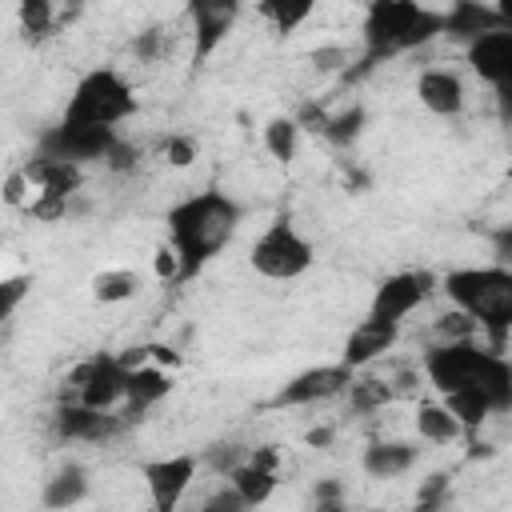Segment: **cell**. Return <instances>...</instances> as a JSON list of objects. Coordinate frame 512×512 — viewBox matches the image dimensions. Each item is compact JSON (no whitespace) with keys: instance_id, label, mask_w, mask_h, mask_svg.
<instances>
[{"instance_id":"cell-1","label":"cell","mask_w":512,"mask_h":512,"mask_svg":"<svg viewBox=\"0 0 512 512\" xmlns=\"http://www.w3.org/2000/svg\"><path fill=\"white\" fill-rule=\"evenodd\" d=\"M240 220H244V208L220 188H204L172 204L164 224H168V248L176 252V264H180L176 280H192L216 252H224L240 232Z\"/></svg>"},{"instance_id":"cell-2","label":"cell","mask_w":512,"mask_h":512,"mask_svg":"<svg viewBox=\"0 0 512 512\" xmlns=\"http://www.w3.org/2000/svg\"><path fill=\"white\" fill-rule=\"evenodd\" d=\"M436 292L452 300L456 312L472 316L480 328V344L496 356L508 352L512 336V268L484 264V268H452L436 276Z\"/></svg>"},{"instance_id":"cell-3","label":"cell","mask_w":512,"mask_h":512,"mask_svg":"<svg viewBox=\"0 0 512 512\" xmlns=\"http://www.w3.org/2000/svg\"><path fill=\"white\" fill-rule=\"evenodd\" d=\"M424 376L440 396L460 392V388H476L492 400L496 416H504L512 408V364H508V356L488 352L480 340L432 344L424 352Z\"/></svg>"},{"instance_id":"cell-4","label":"cell","mask_w":512,"mask_h":512,"mask_svg":"<svg viewBox=\"0 0 512 512\" xmlns=\"http://www.w3.org/2000/svg\"><path fill=\"white\" fill-rule=\"evenodd\" d=\"M364 60L380 64L400 52H416L440 36V12L416 0H372L364 8Z\"/></svg>"},{"instance_id":"cell-5","label":"cell","mask_w":512,"mask_h":512,"mask_svg":"<svg viewBox=\"0 0 512 512\" xmlns=\"http://www.w3.org/2000/svg\"><path fill=\"white\" fill-rule=\"evenodd\" d=\"M136 112V88L124 80L116 68H92L76 80L64 120L72 124H92V128H120Z\"/></svg>"},{"instance_id":"cell-6","label":"cell","mask_w":512,"mask_h":512,"mask_svg":"<svg viewBox=\"0 0 512 512\" xmlns=\"http://www.w3.org/2000/svg\"><path fill=\"white\" fill-rule=\"evenodd\" d=\"M248 264L264 280H296L316 264V248L292 224V216H276L248 248Z\"/></svg>"},{"instance_id":"cell-7","label":"cell","mask_w":512,"mask_h":512,"mask_svg":"<svg viewBox=\"0 0 512 512\" xmlns=\"http://www.w3.org/2000/svg\"><path fill=\"white\" fill-rule=\"evenodd\" d=\"M124 384H128V368L120 364L116 352H96L84 364H76L68 372V388L76 392L72 400L96 412H112L124 404Z\"/></svg>"},{"instance_id":"cell-8","label":"cell","mask_w":512,"mask_h":512,"mask_svg":"<svg viewBox=\"0 0 512 512\" xmlns=\"http://www.w3.org/2000/svg\"><path fill=\"white\" fill-rule=\"evenodd\" d=\"M436 292V276L424 272V268H412V272H392L376 284L372 292V304H368V320H384V324H404L428 296Z\"/></svg>"},{"instance_id":"cell-9","label":"cell","mask_w":512,"mask_h":512,"mask_svg":"<svg viewBox=\"0 0 512 512\" xmlns=\"http://www.w3.org/2000/svg\"><path fill=\"white\" fill-rule=\"evenodd\" d=\"M116 128H92V124H72V120H60L52 124L44 136H40V156H52V160H64L72 168H84L92 160L104 164L108 148L116 144Z\"/></svg>"},{"instance_id":"cell-10","label":"cell","mask_w":512,"mask_h":512,"mask_svg":"<svg viewBox=\"0 0 512 512\" xmlns=\"http://www.w3.org/2000/svg\"><path fill=\"white\" fill-rule=\"evenodd\" d=\"M200 472V460L192 452H176V456H160V460H148L140 468L144 476V488H148V500H152V512H176L180 500L188 496L192 480Z\"/></svg>"},{"instance_id":"cell-11","label":"cell","mask_w":512,"mask_h":512,"mask_svg":"<svg viewBox=\"0 0 512 512\" xmlns=\"http://www.w3.org/2000/svg\"><path fill=\"white\" fill-rule=\"evenodd\" d=\"M352 380H356V372H348L344 364H316V368L296 372L288 384H280L268 404H272V408H308V404L344 396Z\"/></svg>"},{"instance_id":"cell-12","label":"cell","mask_w":512,"mask_h":512,"mask_svg":"<svg viewBox=\"0 0 512 512\" xmlns=\"http://www.w3.org/2000/svg\"><path fill=\"white\" fill-rule=\"evenodd\" d=\"M188 20H192V60L208 64L212 52L232 36L240 20V4L236 0H192Z\"/></svg>"},{"instance_id":"cell-13","label":"cell","mask_w":512,"mask_h":512,"mask_svg":"<svg viewBox=\"0 0 512 512\" xmlns=\"http://www.w3.org/2000/svg\"><path fill=\"white\" fill-rule=\"evenodd\" d=\"M124 428L116 412H96L76 400H60L52 408V436L64 444H104Z\"/></svg>"},{"instance_id":"cell-14","label":"cell","mask_w":512,"mask_h":512,"mask_svg":"<svg viewBox=\"0 0 512 512\" xmlns=\"http://www.w3.org/2000/svg\"><path fill=\"white\" fill-rule=\"evenodd\" d=\"M464 60H468V68H472L484 84H492V88L504 96L508 84H512V28H496V32L476 36V40L464 48Z\"/></svg>"},{"instance_id":"cell-15","label":"cell","mask_w":512,"mask_h":512,"mask_svg":"<svg viewBox=\"0 0 512 512\" xmlns=\"http://www.w3.org/2000/svg\"><path fill=\"white\" fill-rule=\"evenodd\" d=\"M496 28H512L508 12L496 4H480V0H456L448 4V12H440V36H448L452 44L468 48L476 36L496 32Z\"/></svg>"},{"instance_id":"cell-16","label":"cell","mask_w":512,"mask_h":512,"mask_svg":"<svg viewBox=\"0 0 512 512\" xmlns=\"http://www.w3.org/2000/svg\"><path fill=\"white\" fill-rule=\"evenodd\" d=\"M400 340V328L396 324H384V320H360L348 336H344V348H340V360L348 372H360L368 368L372 360H380L384 352H392Z\"/></svg>"},{"instance_id":"cell-17","label":"cell","mask_w":512,"mask_h":512,"mask_svg":"<svg viewBox=\"0 0 512 512\" xmlns=\"http://www.w3.org/2000/svg\"><path fill=\"white\" fill-rule=\"evenodd\" d=\"M416 100H420L432 116L452 120V116L464 112L468 92H464L460 72H452V68H424V72L416 76Z\"/></svg>"},{"instance_id":"cell-18","label":"cell","mask_w":512,"mask_h":512,"mask_svg":"<svg viewBox=\"0 0 512 512\" xmlns=\"http://www.w3.org/2000/svg\"><path fill=\"white\" fill-rule=\"evenodd\" d=\"M172 392V372H164L160 364H140L128 368V384H124V404H120V420H140L152 404H160Z\"/></svg>"},{"instance_id":"cell-19","label":"cell","mask_w":512,"mask_h":512,"mask_svg":"<svg viewBox=\"0 0 512 512\" xmlns=\"http://www.w3.org/2000/svg\"><path fill=\"white\" fill-rule=\"evenodd\" d=\"M20 168L32 184V196H48V200H72L80 192V180H84L80 168H72L64 160H52V156H40V152Z\"/></svg>"},{"instance_id":"cell-20","label":"cell","mask_w":512,"mask_h":512,"mask_svg":"<svg viewBox=\"0 0 512 512\" xmlns=\"http://www.w3.org/2000/svg\"><path fill=\"white\" fill-rule=\"evenodd\" d=\"M420 460V448L412 440H372L364 452H360V468L372 476V480H396L404 472H412Z\"/></svg>"},{"instance_id":"cell-21","label":"cell","mask_w":512,"mask_h":512,"mask_svg":"<svg viewBox=\"0 0 512 512\" xmlns=\"http://www.w3.org/2000/svg\"><path fill=\"white\" fill-rule=\"evenodd\" d=\"M88 492H92L88 468L68 460L64 468H56V472L44 480V488H40V504H44L48 512H68V508H76L80 500H88Z\"/></svg>"},{"instance_id":"cell-22","label":"cell","mask_w":512,"mask_h":512,"mask_svg":"<svg viewBox=\"0 0 512 512\" xmlns=\"http://www.w3.org/2000/svg\"><path fill=\"white\" fill-rule=\"evenodd\" d=\"M412 424H416V436H420L424 444H456V440L464 436V428L456 424V416H452L440 400H420Z\"/></svg>"},{"instance_id":"cell-23","label":"cell","mask_w":512,"mask_h":512,"mask_svg":"<svg viewBox=\"0 0 512 512\" xmlns=\"http://www.w3.org/2000/svg\"><path fill=\"white\" fill-rule=\"evenodd\" d=\"M440 404L456 416V424L464 428V436L468 432H480L492 416H496V408H492V400L484 396V392H476V388H460V392H448V396H440Z\"/></svg>"},{"instance_id":"cell-24","label":"cell","mask_w":512,"mask_h":512,"mask_svg":"<svg viewBox=\"0 0 512 512\" xmlns=\"http://www.w3.org/2000/svg\"><path fill=\"white\" fill-rule=\"evenodd\" d=\"M144 288V276L136 268H104L92 276V296L96 304H124V300H136Z\"/></svg>"},{"instance_id":"cell-25","label":"cell","mask_w":512,"mask_h":512,"mask_svg":"<svg viewBox=\"0 0 512 512\" xmlns=\"http://www.w3.org/2000/svg\"><path fill=\"white\" fill-rule=\"evenodd\" d=\"M276 484H280V472H264V468H252L248 460L228 476V488L248 504V508H260V504H268L272 500V492H276Z\"/></svg>"},{"instance_id":"cell-26","label":"cell","mask_w":512,"mask_h":512,"mask_svg":"<svg viewBox=\"0 0 512 512\" xmlns=\"http://www.w3.org/2000/svg\"><path fill=\"white\" fill-rule=\"evenodd\" d=\"M312 12H316L312 0H260V4H256V16L268 20V28H272L276 36L296 32L304 20H312Z\"/></svg>"},{"instance_id":"cell-27","label":"cell","mask_w":512,"mask_h":512,"mask_svg":"<svg viewBox=\"0 0 512 512\" xmlns=\"http://www.w3.org/2000/svg\"><path fill=\"white\" fill-rule=\"evenodd\" d=\"M364 128H368V112H364V104H348V108H340L336 116H324L320 136H324L328 144H336V148H352V144L360 140Z\"/></svg>"},{"instance_id":"cell-28","label":"cell","mask_w":512,"mask_h":512,"mask_svg":"<svg viewBox=\"0 0 512 512\" xmlns=\"http://www.w3.org/2000/svg\"><path fill=\"white\" fill-rule=\"evenodd\" d=\"M16 20H20V32H24L28 44H40L56 32V8L48 0H20Z\"/></svg>"},{"instance_id":"cell-29","label":"cell","mask_w":512,"mask_h":512,"mask_svg":"<svg viewBox=\"0 0 512 512\" xmlns=\"http://www.w3.org/2000/svg\"><path fill=\"white\" fill-rule=\"evenodd\" d=\"M264 148H268L272 160L292 164V160H296V148H300V128H296V120H292V116H272V120L264 124Z\"/></svg>"},{"instance_id":"cell-30","label":"cell","mask_w":512,"mask_h":512,"mask_svg":"<svg viewBox=\"0 0 512 512\" xmlns=\"http://www.w3.org/2000/svg\"><path fill=\"white\" fill-rule=\"evenodd\" d=\"M392 400V384L388 380H352L348 384V408L352 412H376Z\"/></svg>"},{"instance_id":"cell-31","label":"cell","mask_w":512,"mask_h":512,"mask_svg":"<svg viewBox=\"0 0 512 512\" xmlns=\"http://www.w3.org/2000/svg\"><path fill=\"white\" fill-rule=\"evenodd\" d=\"M432 336H436V344H460V340H476L480 328H476L472 316H464V312L452 308V312H444V316L432 320Z\"/></svg>"},{"instance_id":"cell-32","label":"cell","mask_w":512,"mask_h":512,"mask_svg":"<svg viewBox=\"0 0 512 512\" xmlns=\"http://www.w3.org/2000/svg\"><path fill=\"white\" fill-rule=\"evenodd\" d=\"M244 460H248V448L236 444V440H216V444H208V452H204V464H208L216 476H224V480H228Z\"/></svg>"},{"instance_id":"cell-33","label":"cell","mask_w":512,"mask_h":512,"mask_svg":"<svg viewBox=\"0 0 512 512\" xmlns=\"http://www.w3.org/2000/svg\"><path fill=\"white\" fill-rule=\"evenodd\" d=\"M448 492H452L448 472H432V476H424V484L416 488V512H440V508L448 504Z\"/></svg>"},{"instance_id":"cell-34","label":"cell","mask_w":512,"mask_h":512,"mask_svg":"<svg viewBox=\"0 0 512 512\" xmlns=\"http://www.w3.org/2000/svg\"><path fill=\"white\" fill-rule=\"evenodd\" d=\"M28 288H32V280H28L24 272H16V276H0V328H4V324L12 320V312L24 304Z\"/></svg>"},{"instance_id":"cell-35","label":"cell","mask_w":512,"mask_h":512,"mask_svg":"<svg viewBox=\"0 0 512 512\" xmlns=\"http://www.w3.org/2000/svg\"><path fill=\"white\" fill-rule=\"evenodd\" d=\"M196 156H200L196 136H188V132H172V136H164V160H168L172 168H188Z\"/></svg>"},{"instance_id":"cell-36","label":"cell","mask_w":512,"mask_h":512,"mask_svg":"<svg viewBox=\"0 0 512 512\" xmlns=\"http://www.w3.org/2000/svg\"><path fill=\"white\" fill-rule=\"evenodd\" d=\"M136 164H140V144L116 136V144H112L108 156H104V168H108V172H132Z\"/></svg>"},{"instance_id":"cell-37","label":"cell","mask_w":512,"mask_h":512,"mask_svg":"<svg viewBox=\"0 0 512 512\" xmlns=\"http://www.w3.org/2000/svg\"><path fill=\"white\" fill-rule=\"evenodd\" d=\"M0 200H4L8 208H24V204L32 200V184H28L24 168H16V172L4 176V184H0Z\"/></svg>"},{"instance_id":"cell-38","label":"cell","mask_w":512,"mask_h":512,"mask_svg":"<svg viewBox=\"0 0 512 512\" xmlns=\"http://www.w3.org/2000/svg\"><path fill=\"white\" fill-rule=\"evenodd\" d=\"M312 64L316 72H344V64H352V52L344 44H320L312 52Z\"/></svg>"},{"instance_id":"cell-39","label":"cell","mask_w":512,"mask_h":512,"mask_svg":"<svg viewBox=\"0 0 512 512\" xmlns=\"http://www.w3.org/2000/svg\"><path fill=\"white\" fill-rule=\"evenodd\" d=\"M196 512H252V508H248V504H244V500L224 484V488H216V492H212Z\"/></svg>"},{"instance_id":"cell-40","label":"cell","mask_w":512,"mask_h":512,"mask_svg":"<svg viewBox=\"0 0 512 512\" xmlns=\"http://www.w3.org/2000/svg\"><path fill=\"white\" fill-rule=\"evenodd\" d=\"M132 52H136L140 60H160V52H164V32H160V28H144V32L132 40Z\"/></svg>"},{"instance_id":"cell-41","label":"cell","mask_w":512,"mask_h":512,"mask_svg":"<svg viewBox=\"0 0 512 512\" xmlns=\"http://www.w3.org/2000/svg\"><path fill=\"white\" fill-rule=\"evenodd\" d=\"M248 464H252V468H264V472H280V448H276V444L248 448Z\"/></svg>"},{"instance_id":"cell-42","label":"cell","mask_w":512,"mask_h":512,"mask_svg":"<svg viewBox=\"0 0 512 512\" xmlns=\"http://www.w3.org/2000/svg\"><path fill=\"white\" fill-rule=\"evenodd\" d=\"M152 268H156V276L168 280V284H176V276H180V264H176V252H172V248H156Z\"/></svg>"},{"instance_id":"cell-43","label":"cell","mask_w":512,"mask_h":512,"mask_svg":"<svg viewBox=\"0 0 512 512\" xmlns=\"http://www.w3.org/2000/svg\"><path fill=\"white\" fill-rule=\"evenodd\" d=\"M344 496H348V488L340 476H320L312 484V500H344Z\"/></svg>"},{"instance_id":"cell-44","label":"cell","mask_w":512,"mask_h":512,"mask_svg":"<svg viewBox=\"0 0 512 512\" xmlns=\"http://www.w3.org/2000/svg\"><path fill=\"white\" fill-rule=\"evenodd\" d=\"M332 440H336V428L332 424H316V428L304 432V444L308 448H332Z\"/></svg>"},{"instance_id":"cell-45","label":"cell","mask_w":512,"mask_h":512,"mask_svg":"<svg viewBox=\"0 0 512 512\" xmlns=\"http://www.w3.org/2000/svg\"><path fill=\"white\" fill-rule=\"evenodd\" d=\"M508 260H512V228H500L496 232V264L508 268Z\"/></svg>"},{"instance_id":"cell-46","label":"cell","mask_w":512,"mask_h":512,"mask_svg":"<svg viewBox=\"0 0 512 512\" xmlns=\"http://www.w3.org/2000/svg\"><path fill=\"white\" fill-rule=\"evenodd\" d=\"M148 360H152V364H168V368L180 364V356H176L172 348H164V344H148Z\"/></svg>"},{"instance_id":"cell-47","label":"cell","mask_w":512,"mask_h":512,"mask_svg":"<svg viewBox=\"0 0 512 512\" xmlns=\"http://www.w3.org/2000/svg\"><path fill=\"white\" fill-rule=\"evenodd\" d=\"M312 512H348V500H312Z\"/></svg>"},{"instance_id":"cell-48","label":"cell","mask_w":512,"mask_h":512,"mask_svg":"<svg viewBox=\"0 0 512 512\" xmlns=\"http://www.w3.org/2000/svg\"><path fill=\"white\" fill-rule=\"evenodd\" d=\"M348 188H368V176H364V172H352V176H348Z\"/></svg>"},{"instance_id":"cell-49","label":"cell","mask_w":512,"mask_h":512,"mask_svg":"<svg viewBox=\"0 0 512 512\" xmlns=\"http://www.w3.org/2000/svg\"><path fill=\"white\" fill-rule=\"evenodd\" d=\"M368 512H376V508H368Z\"/></svg>"}]
</instances>
